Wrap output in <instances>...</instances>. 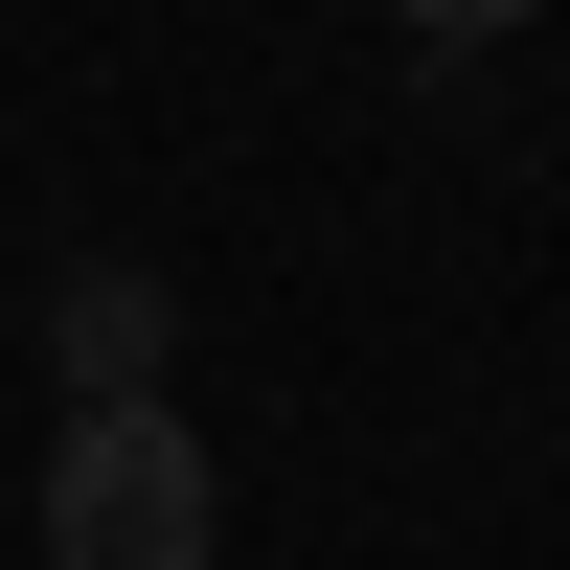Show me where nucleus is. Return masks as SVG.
Segmentation results:
<instances>
[{
  "label": "nucleus",
  "instance_id": "2",
  "mask_svg": "<svg viewBox=\"0 0 570 570\" xmlns=\"http://www.w3.org/2000/svg\"><path fill=\"white\" fill-rule=\"evenodd\" d=\"M160 343H183V297L137 252H69L46 274V365H69V411H160Z\"/></svg>",
  "mask_w": 570,
  "mask_h": 570
},
{
  "label": "nucleus",
  "instance_id": "1",
  "mask_svg": "<svg viewBox=\"0 0 570 570\" xmlns=\"http://www.w3.org/2000/svg\"><path fill=\"white\" fill-rule=\"evenodd\" d=\"M228 548V480L183 411H69L46 434V570H206Z\"/></svg>",
  "mask_w": 570,
  "mask_h": 570
}]
</instances>
